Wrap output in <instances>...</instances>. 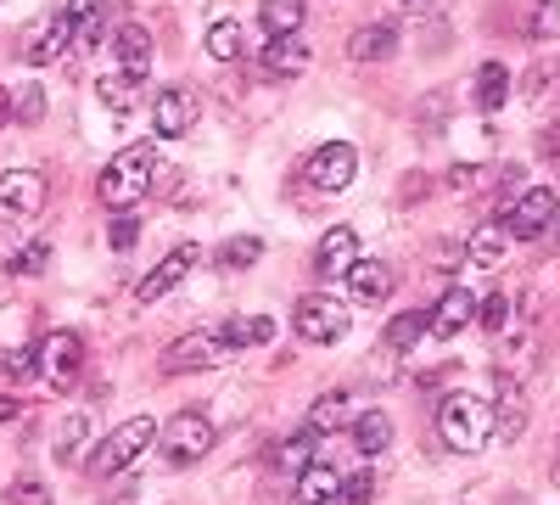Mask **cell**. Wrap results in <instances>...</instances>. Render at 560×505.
<instances>
[{
    "mask_svg": "<svg viewBox=\"0 0 560 505\" xmlns=\"http://www.w3.org/2000/svg\"><path fill=\"white\" fill-rule=\"evenodd\" d=\"M303 12H308V0H264L258 23L269 28V39H275V34H298V28H303Z\"/></svg>",
    "mask_w": 560,
    "mask_h": 505,
    "instance_id": "25",
    "label": "cell"
},
{
    "mask_svg": "<svg viewBox=\"0 0 560 505\" xmlns=\"http://www.w3.org/2000/svg\"><path fill=\"white\" fill-rule=\"evenodd\" d=\"M107 237H113V253H129L135 242H140V219L124 208V214H113V225H107Z\"/></svg>",
    "mask_w": 560,
    "mask_h": 505,
    "instance_id": "34",
    "label": "cell"
},
{
    "mask_svg": "<svg viewBox=\"0 0 560 505\" xmlns=\"http://www.w3.org/2000/svg\"><path fill=\"white\" fill-rule=\"evenodd\" d=\"M18 118H23V124H39V118H45V90H39V84H23V96H18Z\"/></svg>",
    "mask_w": 560,
    "mask_h": 505,
    "instance_id": "39",
    "label": "cell"
},
{
    "mask_svg": "<svg viewBox=\"0 0 560 505\" xmlns=\"http://www.w3.org/2000/svg\"><path fill=\"white\" fill-rule=\"evenodd\" d=\"M73 39H79V23L68 18V7L45 12V18H39V28H34V39H28V62H34V68H51V62H62Z\"/></svg>",
    "mask_w": 560,
    "mask_h": 505,
    "instance_id": "9",
    "label": "cell"
},
{
    "mask_svg": "<svg viewBox=\"0 0 560 505\" xmlns=\"http://www.w3.org/2000/svg\"><path fill=\"white\" fill-rule=\"evenodd\" d=\"M404 7H415V0H404Z\"/></svg>",
    "mask_w": 560,
    "mask_h": 505,
    "instance_id": "43",
    "label": "cell"
},
{
    "mask_svg": "<svg viewBox=\"0 0 560 505\" xmlns=\"http://www.w3.org/2000/svg\"><path fill=\"white\" fill-rule=\"evenodd\" d=\"M292 332L303 337V343H337V337H348V303L342 298H303L298 303V314H292Z\"/></svg>",
    "mask_w": 560,
    "mask_h": 505,
    "instance_id": "8",
    "label": "cell"
},
{
    "mask_svg": "<svg viewBox=\"0 0 560 505\" xmlns=\"http://www.w3.org/2000/svg\"><path fill=\"white\" fill-rule=\"evenodd\" d=\"M258 253H264L258 237H230V242L219 248V264H224V269H247V264H258Z\"/></svg>",
    "mask_w": 560,
    "mask_h": 505,
    "instance_id": "32",
    "label": "cell"
},
{
    "mask_svg": "<svg viewBox=\"0 0 560 505\" xmlns=\"http://www.w3.org/2000/svg\"><path fill=\"white\" fill-rule=\"evenodd\" d=\"M197 259H202V248H191V242H185V248H174L152 275H147V282H140V303H158V298H168L179 282H185V275H191L197 269Z\"/></svg>",
    "mask_w": 560,
    "mask_h": 505,
    "instance_id": "14",
    "label": "cell"
},
{
    "mask_svg": "<svg viewBox=\"0 0 560 505\" xmlns=\"http://www.w3.org/2000/svg\"><path fill=\"white\" fill-rule=\"evenodd\" d=\"M219 337H224V348H258V343L275 337V320L269 314H236L219 326Z\"/></svg>",
    "mask_w": 560,
    "mask_h": 505,
    "instance_id": "22",
    "label": "cell"
},
{
    "mask_svg": "<svg viewBox=\"0 0 560 505\" xmlns=\"http://www.w3.org/2000/svg\"><path fill=\"white\" fill-rule=\"evenodd\" d=\"M84 433H90V416H68V427H62V438H57V461H73L79 444H84Z\"/></svg>",
    "mask_w": 560,
    "mask_h": 505,
    "instance_id": "36",
    "label": "cell"
},
{
    "mask_svg": "<svg viewBox=\"0 0 560 505\" xmlns=\"http://www.w3.org/2000/svg\"><path fill=\"white\" fill-rule=\"evenodd\" d=\"M158 422L152 416H135V422H124V427H113L102 444H96V455H90V472L96 478H113V472H124L129 461H140L152 444H158Z\"/></svg>",
    "mask_w": 560,
    "mask_h": 505,
    "instance_id": "3",
    "label": "cell"
},
{
    "mask_svg": "<svg viewBox=\"0 0 560 505\" xmlns=\"http://www.w3.org/2000/svg\"><path fill=\"white\" fill-rule=\"evenodd\" d=\"M258 68H264V73H275V79H287V73H303V68H308V45H303L298 34H275V39L264 45Z\"/></svg>",
    "mask_w": 560,
    "mask_h": 505,
    "instance_id": "18",
    "label": "cell"
},
{
    "mask_svg": "<svg viewBox=\"0 0 560 505\" xmlns=\"http://www.w3.org/2000/svg\"><path fill=\"white\" fill-rule=\"evenodd\" d=\"M555 208H560V197L549 186H533V192H522L516 203L499 214V225L510 231V242H533V237H544L555 225Z\"/></svg>",
    "mask_w": 560,
    "mask_h": 505,
    "instance_id": "7",
    "label": "cell"
},
{
    "mask_svg": "<svg viewBox=\"0 0 560 505\" xmlns=\"http://www.w3.org/2000/svg\"><path fill=\"white\" fill-rule=\"evenodd\" d=\"M45 264H51V242H28V248L12 259V275H39Z\"/></svg>",
    "mask_w": 560,
    "mask_h": 505,
    "instance_id": "35",
    "label": "cell"
},
{
    "mask_svg": "<svg viewBox=\"0 0 560 505\" xmlns=\"http://www.w3.org/2000/svg\"><path fill=\"white\" fill-rule=\"evenodd\" d=\"M113 51H118V73L124 79H147L152 73V34L147 28H140V23H124L118 28V45H113Z\"/></svg>",
    "mask_w": 560,
    "mask_h": 505,
    "instance_id": "16",
    "label": "cell"
},
{
    "mask_svg": "<svg viewBox=\"0 0 560 505\" xmlns=\"http://www.w3.org/2000/svg\"><path fill=\"white\" fill-rule=\"evenodd\" d=\"M393 444V422H387V410H364V416L353 422V449L359 455H382Z\"/></svg>",
    "mask_w": 560,
    "mask_h": 505,
    "instance_id": "23",
    "label": "cell"
},
{
    "mask_svg": "<svg viewBox=\"0 0 560 505\" xmlns=\"http://www.w3.org/2000/svg\"><path fill=\"white\" fill-rule=\"evenodd\" d=\"M398 51V23H364V28H353V39H348V57L353 62H382V57H393Z\"/></svg>",
    "mask_w": 560,
    "mask_h": 505,
    "instance_id": "17",
    "label": "cell"
},
{
    "mask_svg": "<svg viewBox=\"0 0 560 505\" xmlns=\"http://www.w3.org/2000/svg\"><path fill=\"white\" fill-rule=\"evenodd\" d=\"M533 34L538 39L560 34V0H533Z\"/></svg>",
    "mask_w": 560,
    "mask_h": 505,
    "instance_id": "37",
    "label": "cell"
},
{
    "mask_svg": "<svg viewBox=\"0 0 560 505\" xmlns=\"http://www.w3.org/2000/svg\"><path fill=\"white\" fill-rule=\"evenodd\" d=\"M208 57H213V62H236V57H242V23H236V18H219V23L208 28Z\"/></svg>",
    "mask_w": 560,
    "mask_h": 505,
    "instance_id": "28",
    "label": "cell"
},
{
    "mask_svg": "<svg viewBox=\"0 0 560 505\" xmlns=\"http://www.w3.org/2000/svg\"><path fill=\"white\" fill-rule=\"evenodd\" d=\"M68 18L79 23V34H90L102 23V0H68Z\"/></svg>",
    "mask_w": 560,
    "mask_h": 505,
    "instance_id": "40",
    "label": "cell"
},
{
    "mask_svg": "<svg viewBox=\"0 0 560 505\" xmlns=\"http://www.w3.org/2000/svg\"><path fill=\"white\" fill-rule=\"evenodd\" d=\"M348 422V393H325V399H314V410H308V433H325V427H342Z\"/></svg>",
    "mask_w": 560,
    "mask_h": 505,
    "instance_id": "30",
    "label": "cell"
},
{
    "mask_svg": "<svg viewBox=\"0 0 560 505\" xmlns=\"http://www.w3.org/2000/svg\"><path fill=\"white\" fill-rule=\"evenodd\" d=\"M314 438H319V433H308V427H303V433H292L287 444H280V467H287L292 478H303V472L314 467Z\"/></svg>",
    "mask_w": 560,
    "mask_h": 505,
    "instance_id": "29",
    "label": "cell"
},
{
    "mask_svg": "<svg viewBox=\"0 0 560 505\" xmlns=\"http://www.w3.org/2000/svg\"><path fill=\"white\" fill-rule=\"evenodd\" d=\"M353 174H359V152H353L348 141H325V147H314L308 163H303V180H308L314 192H325V197L348 192Z\"/></svg>",
    "mask_w": 560,
    "mask_h": 505,
    "instance_id": "5",
    "label": "cell"
},
{
    "mask_svg": "<svg viewBox=\"0 0 560 505\" xmlns=\"http://www.w3.org/2000/svg\"><path fill=\"white\" fill-rule=\"evenodd\" d=\"M197 118V102H191V90H158L152 96V129L163 135V141H174V135H185Z\"/></svg>",
    "mask_w": 560,
    "mask_h": 505,
    "instance_id": "15",
    "label": "cell"
},
{
    "mask_svg": "<svg viewBox=\"0 0 560 505\" xmlns=\"http://www.w3.org/2000/svg\"><path fill=\"white\" fill-rule=\"evenodd\" d=\"M438 433H443V444H448L454 455L488 449V438H493V404L477 399V393H454V399L443 404V416H438Z\"/></svg>",
    "mask_w": 560,
    "mask_h": 505,
    "instance_id": "2",
    "label": "cell"
},
{
    "mask_svg": "<svg viewBox=\"0 0 560 505\" xmlns=\"http://www.w3.org/2000/svg\"><path fill=\"white\" fill-rule=\"evenodd\" d=\"M7 118H18V102L7 96V90H0V124H7Z\"/></svg>",
    "mask_w": 560,
    "mask_h": 505,
    "instance_id": "42",
    "label": "cell"
},
{
    "mask_svg": "<svg viewBox=\"0 0 560 505\" xmlns=\"http://www.w3.org/2000/svg\"><path fill=\"white\" fill-rule=\"evenodd\" d=\"M230 348H224V337L219 332H191V337H179V343H168V354H163V371H208V365H219Z\"/></svg>",
    "mask_w": 560,
    "mask_h": 505,
    "instance_id": "12",
    "label": "cell"
},
{
    "mask_svg": "<svg viewBox=\"0 0 560 505\" xmlns=\"http://www.w3.org/2000/svg\"><path fill=\"white\" fill-rule=\"evenodd\" d=\"M45 208V174L7 169L0 174V219H34Z\"/></svg>",
    "mask_w": 560,
    "mask_h": 505,
    "instance_id": "10",
    "label": "cell"
},
{
    "mask_svg": "<svg viewBox=\"0 0 560 505\" xmlns=\"http://www.w3.org/2000/svg\"><path fill=\"white\" fill-rule=\"evenodd\" d=\"M522 427H527V393L522 388H504V404H499V416H493V438L516 444Z\"/></svg>",
    "mask_w": 560,
    "mask_h": 505,
    "instance_id": "26",
    "label": "cell"
},
{
    "mask_svg": "<svg viewBox=\"0 0 560 505\" xmlns=\"http://www.w3.org/2000/svg\"><path fill=\"white\" fill-rule=\"evenodd\" d=\"M510 102V68L504 62H482L477 68V107L482 113H499Z\"/></svg>",
    "mask_w": 560,
    "mask_h": 505,
    "instance_id": "24",
    "label": "cell"
},
{
    "mask_svg": "<svg viewBox=\"0 0 560 505\" xmlns=\"http://www.w3.org/2000/svg\"><path fill=\"white\" fill-rule=\"evenodd\" d=\"M158 449H163V461L191 467V461H202V455L213 449V422L202 416V410H179V416L158 433Z\"/></svg>",
    "mask_w": 560,
    "mask_h": 505,
    "instance_id": "4",
    "label": "cell"
},
{
    "mask_svg": "<svg viewBox=\"0 0 560 505\" xmlns=\"http://www.w3.org/2000/svg\"><path fill=\"white\" fill-rule=\"evenodd\" d=\"M382 343H387L393 354H409L415 343H427V314H415V309H409V314H393L387 332H382Z\"/></svg>",
    "mask_w": 560,
    "mask_h": 505,
    "instance_id": "27",
    "label": "cell"
},
{
    "mask_svg": "<svg viewBox=\"0 0 560 505\" xmlns=\"http://www.w3.org/2000/svg\"><path fill=\"white\" fill-rule=\"evenodd\" d=\"M158 147L152 141H135V147H124V152H113V163L102 169V180H96V197H102V208H113V214H124V208H135L140 197H147L152 186H158Z\"/></svg>",
    "mask_w": 560,
    "mask_h": 505,
    "instance_id": "1",
    "label": "cell"
},
{
    "mask_svg": "<svg viewBox=\"0 0 560 505\" xmlns=\"http://www.w3.org/2000/svg\"><path fill=\"white\" fill-rule=\"evenodd\" d=\"M79 365H84V343L73 337V332H51V337H39V348H34V371H39V382L45 388H73V377H79Z\"/></svg>",
    "mask_w": 560,
    "mask_h": 505,
    "instance_id": "6",
    "label": "cell"
},
{
    "mask_svg": "<svg viewBox=\"0 0 560 505\" xmlns=\"http://www.w3.org/2000/svg\"><path fill=\"white\" fill-rule=\"evenodd\" d=\"M477 320L499 337V332L510 326V292H488V298H482V309H477Z\"/></svg>",
    "mask_w": 560,
    "mask_h": 505,
    "instance_id": "33",
    "label": "cell"
},
{
    "mask_svg": "<svg viewBox=\"0 0 560 505\" xmlns=\"http://www.w3.org/2000/svg\"><path fill=\"white\" fill-rule=\"evenodd\" d=\"M348 292H353L359 303H382V298L393 292V269H387L382 259H359V264L348 269Z\"/></svg>",
    "mask_w": 560,
    "mask_h": 505,
    "instance_id": "19",
    "label": "cell"
},
{
    "mask_svg": "<svg viewBox=\"0 0 560 505\" xmlns=\"http://www.w3.org/2000/svg\"><path fill=\"white\" fill-rule=\"evenodd\" d=\"M504 248H510V231L493 219V225H482V231H471V242H465V259H471L477 269H499V264H504Z\"/></svg>",
    "mask_w": 560,
    "mask_h": 505,
    "instance_id": "21",
    "label": "cell"
},
{
    "mask_svg": "<svg viewBox=\"0 0 560 505\" xmlns=\"http://www.w3.org/2000/svg\"><path fill=\"white\" fill-rule=\"evenodd\" d=\"M298 505H342V472L337 467H308L298 478Z\"/></svg>",
    "mask_w": 560,
    "mask_h": 505,
    "instance_id": "20",
    "label": "cell"
},
{
    "mask_svg": "<svg viewBox=\"0 0 560 505\" xmlns=\"http://www.w3.org/2000/svg\"><path fill=\"white\" fill-rule=\"evenodd\" d=\"M7 500L12 505H51V489H45V483H18Z\"/></svg>",
    "mask_w": 560,
    "mask_h": 505,
    "instance_id": "41",
    "label": "cell"
},
{
    "mask_svg": "<svg viewBox=\"0 0 560 505\" xmlns=\"http://www.w3.org/2000/svg\"><path fill=\"white\" fill-rule=\"evenodd\" d=\"M96 96H102L113 113H129V102H135V79H124V73H102V79H96Z\"/></svg>",
    "mask_w": 560,
    "mask_h": 505,
    "instance_id": "31",
    "label": "cell"
},
{
    "mask_svg": "<svg viewBox=\"0 0 560 505\" xmlns=\"http://www.w3.org/2000/svg\"><path fill=\"white\" fill-rule=\"evenodd\" d=\"M359 264V237H353V225H337V231H325L319 248H314V275L319 282H348V269Z\"/></svg>",
    "mask_w": 560,
    "mask_h": 505,
    "instance_id": "13",
    "label": "cell"
},
{
    "mask_svg": "<svg viewBox=\"0 0 560 505\" xmlns=\"http://www.w3.org/2000/svg\"><path fill=\"white\" fill-rule=\"evenodd\" d=\"M477 309H482V298H477L471 287H448V292L438 298V309L427 314V337H438V343L459 337V332L477 320Z\"/></svg>",
    "mask_w": 560,
    "mask_h": 505,
    "instance_id": "11",
    "label": "cell"
},
{
    "mask_svg": "<svg viewBox=\"0 0 560 505\" xmlns=\"http://www.w3.org/2000/svg\"><path fill=\"white\" fill-rule=\"evenodd\" d=\"M370 500H376V478H370V472L342 478V505H370Z\"/></svg>",
    "mask_w": 560,
    "mask_h": 505,
    "instance_id": "38",
    "label": "cell"
}]
</instances>
